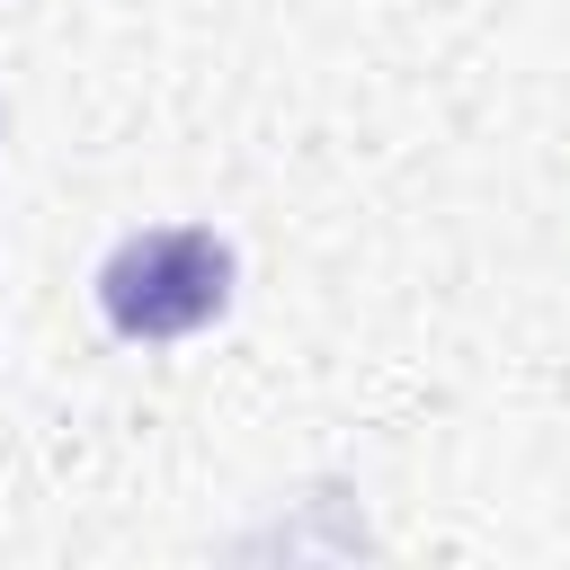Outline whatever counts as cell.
Listing matches in <instances>:
<instances>
[{
	"mask_svg": "<svg viewBox=\"0 0 570 570\" xmlns=\"http://www.w3.org/2000/svg\"><path fill=\"white\" fill-rule=\"evenodd\" d=\"M232 240L205 232V223H151V232H125L98 267V312L116 338H187L205 321L232 312Z\"/></svg>",
	"mask_w": 570,
	"mask_h": 570,
	"instance_id": "6da1fadb",
	"label": "cell"
}]
</instances>
